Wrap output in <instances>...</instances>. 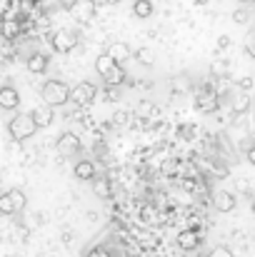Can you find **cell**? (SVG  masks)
I'll return each instance as SVG.
<instances>
[{"label":"cell","instance_id":"1","mask_svg":"<svg viewBox=\"0 0 255 257\" xmlns=\"http://www.w3.org/2000/svg\"><path fill=\"white\" fill-rule=\"evenodd\" d=\"M70 92H73V87L68 85V83H63V80H48L45 85L40 87V97H43V102L50 105V107L65 105V102L70 100Z\"/></svg>","mask_w":255,"mask_h":257},{"label":"cell","instance_id":"2","mask_svg":"<svg viewBox=\"0 0 255 257\" xmlns=\"http://www.w3.org/2000/svg\"><path fill=\"white\" fill-rule=\"evenodd\" d=\"M8 130H10L13 140L23 143V140H30V138L38 133V125H35V120H33L30 112H18V115H13V120L8 122Z\"/></svg>","mask_w":255,"mask_h":257},{"label":"cell","instance_id":"3","mask_svg":"<svg viewBox=\"0 0 255 257\" xmlns=\"http://www.w3.org/2000/svg\"><path fill=\"white\" fill-rule=\"evenodd\" d=\"M25 205H28V197L18 187H13L5 195H0V215H15V212L25 210Z\"/></svg>","mask_w":255,"mask_h":257},{"label":"cell","instance_id":"4","mask_svg":"<svg viewBox=\"0 0 255 257\" xmlns=\"http://www.w3.org/2000/svg\"><path fill=\"white\" fill-rule=\"evenodd\" d=\"M78 33L75 30H68V28H63V30H58V33H53L50 35V45H53V50L55 53H60V55H65V53H73L75 48H78Z\"/></svg>","mask_w":255,"mask_h":257},{"label":"cell","instance_id":"5","mask_svg":"<svg viewBox=\"0 0 255 257\" xmlns=\"http://www.w3.org/2000/svg\"><path fill=\"white\" fill-rule=\"evenodd\" d=\"M58 150H60L63 158H75V155H80L83 143H80V138L75 133H63L58 138Z\"/></svg>","mask_w":255,"mask_h":257},{"label":"cell","instance_id":"6","mask_svg":"<svg viewBox=\"0 0 255 257\" xmlns=\"http://www.w3.org/2000/svg\"><path fill=\"white\" fill-rule=\"evenodd\" d=\"M95 95H98V87L93 85L90 80H83L80 85L73 87V92H70V102H73V105H90V102L95 100Z\"/></svg>","mask_w":255,"mask_h":257},{"label":"cell","instance_id":"7","mask_svg":"<svg viewBox=\"0 0 255 257\" xmlns=\"http://www.w3.org/2000/svg\"><path fill=\"white\" fill-rule=\"evenodd\" d=\"M195 107L200 112H215V107H218V92L213 87H203L200 95H198V100H195Z\"/></svg>","mask_w":255,"mask_h":257},{"label":"cell","instance_id":"8","mask_svg":"<svg viewBox=\"0 0 255 257\" xmlns=\"http://www.w3.org/2000/svg\"><path fill=\"white\" fill-rule=\"evenodd\" d=\"M213 205H215L218 212H233L235 205H238V200H235L233 192H228V190H218V192L213 195Z\"/></svg>","mask_w":255,"mask_h":257},{"label":"cell","instance_id":"9","mask_svg":"<svg viewBox=\"0 0 255 257\" xmlns=\"http://www.w3.org/2000/svg\"><path fill=\"white\" fill-rule=\"evenodd\" d=\"M200 242H203V235H200L195 227H188V230H183V232L178 235V245H180V250H195Z\"/></svg>","mask_w":255,"mask_h":257},{"label":"cell","instance_id":"10","mask_svg":"<svg viewBox=\"0 0 255 257\" xmlns=\"http://www.w3.org/2000/svg\"><path fill=\"white\" fill-rule=\"evenodd\" d=\"M33 120H35V125H38V130L40 127H48V125H53V120H55V110L50 107V105H38L33 112Z\"/></svg>","mask_w":255,"mask_h":257},{"label":"cell","instance_id":"11","mask_svg":"<svg viewBox=\"0 0 255 257\" xmlns=\"http://www.w3.org/2000/svg\"><path fill=\"white\" fill-rule=\"evenodd\" d=\"M18 105H20V92L13 85L0 87V107L3 110H15Z\"/></svg>","mask_w":255,"mask_h":257},{"label":"cell","instance_id":"12","mask_svg":"<svg viewBox=\"0 0 255 257\" xmlns=\"http://www.w3.org/2000/svg\"><path fill=\"white\" fill-rule=\"evenodd\" d=\"M48 55H43V53H33L30 58H28V63H25V68H28V73H33V75H43L45 70H48Z\"/></svg>","mask_w":255,"mask_h":257},{"label":"cell","instance_id":"13","mask_svg":"<svg viewBox=\"0 0 255 257\" xmlns=\"http://www.w3.org/2000/svg\"><path fill=\"white\" fill-rule=\"evenodd\" d=\"M115 68H118V63H115V58H113L110 53H103V55H98V58H95V73H98L100 78L110 75Z\"/></svg>","mask_w":255,"mask_h":257},{"label":"cell","instance_id":"14","mask_svg":"<svg viewBox=\"0 0 255 257\" xmlns=\"http://www.w3.org/2000/svg\"><path fill=\"white\" fill-rule=\"evenodd\" d=\"M73 172H75L78 180H95V163L93 160H78Z\"/></svg>","mask_w":255,"mask_h":257},{"label":"cell","instance_id":"15","mask_svg":"<svg viewBox=\"0 0 255 257\" xmlns=\"http://www.w3.org/2000/svg\"><path fill=\"white\" fill-rule=\"evenodd\" d=\"M153 10H155V8H153L150 0H133V15H135V18H143V20H145V18L153 15Z\"/></svg>","mask_w":255,"mask_h":257},{"label":"cell","instance_id":"16","mask_svg":"<svg viewBox=\"0 0 255 257\" xmlns=\"http://www.w3.org/2000/svg\"><path fill=\"white\" fill-rule=\"evenodd\" d=\"M23 33V25L20 23H15V20H5V25H3V35H5V40L10 43L13 38H18Z\"/></svg>","mask_w":255,"mask_h":257},{"label":"cell","instance_id":"17","mask_svg":"<svg viewBox=\"0 0 255 257\" xmlns=\"http://www.w3.org/2000/svg\"><path fill=\"white\" fill-rule=\"evenodd\" d=\"M135 58H138V63L145 65V68L155 65V50H153V48H140V50L135 53Z\"/></svg>","mask_w":255,"mask_h":257},{"label":"cell","instance_id":"18","mask_svg":"<svg viewBox=\"0 0 255 257\" xmlns=\"http://www.w3.org/2000/svg\"><path fill=\"white\" fill-rule=\"evenodd\" d=\"M93 192L98 195V197H103V200H108L110 195H113V187H110V182L103 177V180H95V185H93Z\"/></svg>","mask_w":255,"mask_h":257},{"label":"cell","instance_id":"19","mask_svg":"<svg viewBox=\"0 0 255 257\" xmlns=\"http://www.w3.org/2000/svg\"><path fill=\"white\" fill-rule=\"evenodd\" d=\"M103 80H105V85H108V87H118L120 83H123V80H125V70H123V68L118 65V68H115V70H113L110 75H105Z\"/></svg>","mask_w":255,"mask_h":257},{"label":"cell","instance_id":"20","mask_svg":"<svg viewBox=\"0 0 255 257\" xmlns=\"http://www.w3.org/2000/svg\"><path fill=\"white\" fill-rule=\"evenodd\" d=\"M110 55L115 58V63H123V60H128V58H130L133 53H130V48H128L125 43H118V45H113Z\"/></svg>","mask_w":255,"mask_h":257},{"label":"cell","instance_id":"21","mask_svg":"<svg viewBox=\"0 0 255 257\" xmlns=\"http://www.w3.org/2000/svg\"><path fill=\"white\" fill-rule=\"evenodd\" d=\"M233 110H235V112H248V110H250V97H248V95H240V97H235V105H233Z\"/></svg>","mask_w":255,"mask_h":257},{"label":"cell","instance_id":"22","mask_svg":"<svg viewBox=\"0 0 255 257\" xmlns=\"http://www.w3.org/2000/svg\"><path fill=\"white\" fill-rule=\"evenodd\" d=\"M243 48H245V53L250 55V58H255V28L245 35V40H243Z\"/></svg>","mask_w":255,"mask_h":257},{"label":"cell","instance_id":"23","mask_svg":"<svg viewBox=\"0 0 255 257\" xmlns=\"http://www.w3.org/2000/svg\"><path fill=\"white\" fill-rule=\"evenodd\" d=\"M210 73L218 78V75H228V63L225 60H215L213 65H210Z\"/></svg>","mask_w":255,"mask_h":257},{"label":"cell","instance_id":"24","mask_svg":"<svg viewBox=\"0 0 255 257\" xmlns=\"http://www.w3.org/2000/svg\"><path fill=\"white\" fill-rule=\"evenodd\" d=\"M153 112H155L153 102H150V100H143V102H140V107H138V115H140V117H150Z\"/></svg>","mask_w":255,"mask_h":257},{"label":"cell","instance_id":"25","mask_svg":"<svg viewBox=\"0 0 255 257\" xmlns=\"http://www.w3.org/2000/svg\"><path fill=\"white\" fill-rule=\"evenodd\" d=\"M208 257H235L233 255V250L230 247H225V245H220V247H215V250H210V255Z\"/></svg>","mask_w":255,"mask_h":257},{"label":"cell","instance_id":"26","mask_svg":"<svg viewBox=\"0 0 255 257\" xmlns=\"http://www.w3.org/2000/svg\"><path fill=\"white\" fill-rule=\"evenodd\" d=\"M138 240H143V242H145V247L158 245V237H155V235H150V232H140V235H138Z\"/></svg>","mask_w":255,"mask_h":257},{"label":"cell","instance_id":"27","mask_svg":"<svg viewBox=\"0 0 255 257\" xmlns=\"http://www.w3.org/2000/svg\"><path fill=\"white\" fill-rule=\"evenodd\" d=\"M248 18H250V15H248V10H243V8H238V10L233 13V20H235V23H248Z\"/></svg>","mask_w":255,"mask_h":257},{"label":"cell","instance_id":"28","mask_svg":"<svg viewBox=\"0 0 255 257\" xmlns=\"http://www.w3.org/2000/svg\"><path fill=\"white\" fill-rule=\"evenodd\" d=\"M85 257H110V252H108L105 247H93V250H90Z\"/></svg>","mask_w":255,"mask_h":257},{"label":"cell","instance_id":"29","mask_svg":"<svg viewBox=\"0 0 255 257\" xmlns=\"http://www.w3.org/2000/svg\"><path fill=\"white\" fill-rule=\"evenodd\" d=\"M238 87H240L243 92H250V90H253V78H243V80L238 83Z\"/></svg>","mask_w":255,"mask_h":257},{"label":"cell","instance_id":"30","mask_svg":"<svg viewBox=\"0 0 255 257\" xmlns=\"http://www.w3.org/2000/svg\"><path fill=\"white\" fill-rule=\"evenodd\" d=\"M180 135H183L185 140H190V138L195 135V127H193V125H183V130H180Z\"/></svg>","mask_w":255,"mask_h":257},{"label":"cell","instance_id":"31","mask_svg":"<svg viewBox=\"0 0 255 257\" xmlns=\"http://www.w3.org/2000/svg\"><path fill=\"white\" fill-rule=\"evenodd\" d=\"M245 158H248V163H250V165H255V145H250V148L245 150Z\"/></svg>","mask_w":255,"mask_h":257},{"label":"cell","instance_id":"32","mask_svg":"<svg viewBox=\"0 0 255 257\" xmlns=\"http://www.w3.org/2000/svg\"><path fill=\"white\" fill-rule=\"evenodd\" d=\"M230 45V35H220L218 38V48H228Z\"/></svg>","mask_w":255,"mask_h":257},{"label":"cell","instance_id":"33","mask_svg":"<svg viewBox=\"0 0 255 257\" xmlns=\"http://www.w3.org/2000/svg\"><path fill=\"white\" fill-rule=\"evenodd\" d=\"M95 155H98V158H100V155H105V145H103V143H98V145H95Z\"/></svg>","mask_w":255,"mask_h":257},{"label":"cell","instance_id":"34","mask_svg":"<svg viewBox=\"0 0 255 257\" xmlns=\"http://www.w3.org/2000/svg\"><path fill=\"white\" fill-rule=\"evenodd\" d=\"M125 120H128L125 112H118V115H115V122H125Z\"/></svg>","mask_w":255,"mask_h":257},{"label":"cell","instance_id":"35","mask_svg":"<svg viewBox=\"0 0 255 257\" xmlns=\"http://www.w3.org/2000/svg\"><path fill=\"white\" fill-rule=\"evenodd\" d=\"M108 5H118V3H123V0H105Z\"/></svg>","mask_w":255,"mask_h":257},{"label":"cell","instance_id":"36","mask_svg":"<svg viewBox=\"0 0 255 257\" xmlns=\"http://www.w3.org/2000/svg\"><path fill=\"white\" fill-rule=\"evenodd\" d=\"M205 3H208V0H195V5H205Z\"/></svg>","mask_w":255,"mask_h":257},{"label":"cell","instance_id":"37","mask_svg":"<svg viewBox=\"0 0 255 257\" xmlns=\"http://www.w3.org/2000/svg\"><path fill=\"white\" fill-rule=\"evenodd\" d=\"M250 207H253V215H255V200H253V205H250Z\"/></svg>","mask_w":255,"mask_h":257},{"label":"cell","instance_id":"38","mask_svg":"<svg viewBox=\"0 0 255 257\" xmlns=\"http://www.w3.org/2000/svg\"><path fill=\"white\" fill-rule=\"evenodd\" d=\"M25 3H38V0H25Z\"/></svg>","mask_w":255,"mask_h":257}]
</instances>
